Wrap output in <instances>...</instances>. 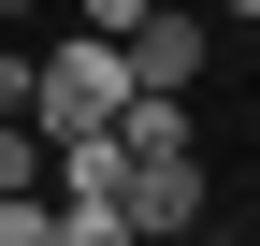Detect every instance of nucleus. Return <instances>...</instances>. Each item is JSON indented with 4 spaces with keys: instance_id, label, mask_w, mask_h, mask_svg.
<instances>
[{
    "instance_id": "1",
    "label": "nucleus",
    "mask_w": 260,
    "mask_h": 246,
    "mask_svg": "<svg viewBox=\"0 0 260 246\" xmlns=\"http://www.w3.org/2000/svg\"><path fill=\"white\" fill-rule=\"evenodd\" d=\"M188 73H203V15L159 0V15L130 29V87H145V102H188Z\"/></svg>"
},
{
    "instance_id": "2",
    "label": "nucleus",
    "mask_w": 260,
    "mask_h": 246,
    "mask_svg": "<svg viewBox=\"0 0 260 246\" xmlns=\"http://www.w3.org/2000/svg\"><path fill=\"white\" fill-rule=\"evenodd\" d=\"M188 218H203V160H145V174H130V232H145V246H174Z\"/></svg>"
},
{
    "instance_id": "3",
    "label": "nucleus",
    "mask_w": 260,
    "mask_h": 246,
    "mask_svg": "<svg viewBox=\"0 0 260 246\" xmlns=\"http://www.w3.org/2000/svg\"><path fill=\"white\" fill-rule=\"evenodd\" d=\"M116 145H130V174H145V160H203V145H188V102H130Z\"/></svg>"
},
{
    "instance_id": "4",
    "label": "nucleus",
    "mask_w": 260,
    "mask_h": 246,
    "mask_svg": "<svg viewBox=\"0 0 260 246\" xmlns=\"http://www.w3.org/2000/svg\"><path fill=\"white\" fill-rule=\"evenodd\" d=\"M0 246H58V203H0Z\"/></svg>"
},
{
    "instance_id": "5",
    "label": "nucleus",
    "mask_w": 260,
    "mask_h": 246,
    "mask_svg": "<svg viewBox=\"0 0 260 246\" xmlns=\"http://www.w3.org/2000/svg\"><path fill=\"white\" fill-rule=\"evenodd\" d=\"M58 246H145L130 218H58Z\"/></svg>"
}]
</instances>
